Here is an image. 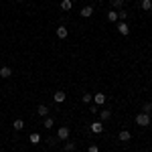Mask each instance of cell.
I'll return each mask as SVG.
<instances>
[{"instance_id":"obj_23","label":"cell","mask_w":152,"mask_h":152,"mask_svg":"<svg viewBox=\"0 0 152 152\" xmlns=\"http://www.w3.org/2000/svg\"><path fill=\"white\" fill-rule=\"evenodd\" d=\"M81 99L85 102V104H91V102H94V95H91V94H83Z\"/></svg>"},{"instance_id":"obj_17","label":"cell","mask_w":152,"mask_h":152,"mask_svg":"<svg viewBox=\"0 0 152 152\" xmlns=\"http://www.w3.org/2000/svg\"><path fill=\"white\" fill-rule=\"evenodd\" d=\"M61 8H63L65 12L71 10V8H73V2H71V0H61Z\"/></svg>"},{"instance_id":"obj_15","label":"cell","mask_w":152,"mask_h":152,"mask_svg":"<svg viewBox=\"0 0 152 152\" xmlns=\"http://www.w3.org/2000/svg\"><path fill=\"white\" fill-rule=\"evenodd\" d=\"M124 8V0H112V10H122Z\"/></svg>"},{"instance_id":"obj_20","label":"cell","mask_w":152,"mask_h":152,"mask_svg":"<svg viewBox=\"0 0 152 152\" xmlns=\"http://www.w3.org/2000/svg\"><path fill=\"white\" fill-rule=\"evenodd\" d=\"M107 20H110V23H118V12L116 10L107 12Z\"/></svg>"},{"instance_id":"obj_6","label":"cell","mask_w":152,"mask_h":152,"mask_svg":"<svg viewBox=\"0 0 152 152\" xmlns=\"http://www.w3.org/2000/svg\"><path fill=\"white\" fill-rule=\"evenodd\" d=\"M0 77H2V79H8V77H12V69L8 67V65H2V67H0Z\"/></svg>"},{"instance_id":"obj_7","label":"cell","mask_w":152,"mask_h":152,"mask_svg":"<svg viewBox=\"0 0 152 152\" xmlns=\"http://www.w3.org/2000/svg\"><path fill=\"white\" fill-rule=\"evenodd\" d=\"M118 140H120V142H130V140H132V134H130V130H122V132L118 134Z\"/></svg>"},{"instance_id":"obj_8","label":"cell","mask_w":152,"mask_h":152,"mask_svg":"<svg viewBox=\"0 0 152 152\" xmlns=\"http://www.w3.org/2000/svg\"><path fill=\"white\" fill-rule=\"evenodd\" d=\"M37 114H39V116L41 118H47L49 116V107L45 104H41V105H37Z\"/></svg>"},{"instance_id":"obj_18","label":"cell","mask_w":152,"mask_h":152,"mask_svg":"<svg viewBox=\"0 0 152 152\" xmlns=\"http://www.w3.org/2000/svg\"><path fill=\"white\" fill-rule=\"evenodd\" d=\"M140 6H142V10L150 12V8H152V0H142V2H140Z\"/></svg>"},{"instance_id":"obj_3","label":"cell","mask_w":152,"mask_h":152,"mask_svg":"<svg viewBox=\"0 0 152 152\" xmlns=\"http://www.w3.org/2000/svg\"><path fill=\"white\" fill-rule=\"evenodd\" d=\"M89 130H91L94 134H102V132H104V122H102V120L91 122V124H89Z\"/></svg>"},{"instance_id":"obj_13","label":"cell","mask_w":152,"mask_h":152,"mask_svg":"<svg viewBox=\"0 0 152 152\" xmlns=\"http://www.w3.org/2000/svg\"><path fill=\"white\" fill-rule=\"evenodd\" d=\"M110 118H112V112L110 110H99V120L102 122H107Z\"/></svg>"},{"instance_id":"obj_24","label":"cell","mask_w":152,"mask_h":152,"mask_svg":"<svg viewBox=\"0 0 152 152\" xmlns=\"http://www.w3.org/2000/svg\"><path fill=\"white\" fill-rule=\"evenodd\" d=\"M47 142H49V146H55V144L59 142V138L57 136H51V138H47Z\"/></svg>"},{"instance_id":"obj_27","label":"cell","mask_w":152,"mask_h":152,"mask_svg":"<svg viewBox=\"0 0 152 152\" xmlns=\"http://www.w3.org/2000/svg\"><path fill=\"white\" fill-rule=\"evenodd\" d=\"M16 2H23V0H16Z\"/></svg>"},{"instance_id":"obj_25","label":"cell","mask_w":152,"mask_h":152,"mask_svg":"<svg viewBox=\"0 0 152 152\" xmlns=\"http://www.w3.org/2000/svg\"><path fill=\"white\" fill-rule=\"evenodd\" d=\"M87 152H99V146L97 144H89L87 146Z\"/></svg>"},{"instance_id":"obj_31","label":"cell","mask_w":152,"mask_h":152,"mask_svg":"<svg viewBox=\"0 0 152 152\" xmlns=\"http://www.w3.org/2000/svg\"><path fill=\"white\" fill-rule=\"evenodd\" d=\"M57 152H63V150H57Z\"/></svg>"},{"instance_id":"obj_9","label":"cell","mask_w":152,"mask_h":152,"mask_svg":"<svg viewBox=\"0 0 152 152\" xmlns=\"http://www.w3.org/2000/svg\"><path fill=\"white\" fill-rule=\"evenodd\" d=\"M79 14H81L83 18H89V16L94 14V6H89V4H87V6H83V8H81V12H79Z\"/></svg>"},{"instance_id":"obj_5","label":"cell","mask_w":152,"mask_h":152,"mask_svg":"<svg viewBox=\"0 0 152 152\" xmlns=\"http://www.w3.org/2000/svg\"><path fill=\"white\" fill-rule=\"evenodd\" d=\"M105 102H107V95H105V94H95L94 95V104L97 105V107H102Z\"/></svg>"},{"instance_id":"obj_28","label":"cell","mask_w":152,"mask_h":152,"mask_svg":"<svg viewBox=\"0 0 152 152\" xmlns=\"http://www.w3.org/2000/svg\"><path fill=\"white\" fill-rule=\"evenodd\" d=\"M150 69H152V63H150Z\"/></svg>"},{"instance_id":"obj_22","label":"cell","mask_w":152,"mask_h":152,"mask_svg":"<svg viewBox=\"0 0 152 152\" xmlns=\"http://www.w3.org/2000/svg\"><path fill=\"white\" fill-rule=\"evenodd\" d=\"M142 112H144V114H150L152 112V102H146V104L142 105Z\"/></svg>"},{"instance_id":"obj_4","label":"cell","mask_w":152,"mask_h":152,"mask_svg":"<svg viewBox=\"0 0 152 152\" xmlns=\"http://www.w3.org/2000/svg\"><path fill=\"white\" fill-rule=\"evenodd\" d=\"M118 33H120L122 37H128V35H130V26H128V23L120 20V23H118Z\"/></svg>"},{"instance_id":"obj_12","label":"cell","mask_w":152,"mask_h":152,"mask_svg":"<svg viewBox=\"0 0 152 152\" xmlns=\"http://www.w3.org/2000/svg\"><path fill=\"white\" fill-rule=\"evenodd\" d=\"M53 126H55V120H53V118H51V116H47V118H43V128H47V130H51V128H53Z\"/></svg>"},{"instance_id":"obj_11","label":"cell","mask_w":152,"mask_h":152,"mask_svg":"<svg viewBox=\"0 0 152 152\" xmlns=\"http://www.w3.org/2000/svg\"><path fill=\"white\" fill-rule=\"evenodd\" d=\"M67 35H69V31H67V26H57V37L59 39H67Z\"/></svg>"},{"instance_id":"obj_10","label":"cell","mask_w":152,"mask_h":152,"mask_svg":"<svg viewBox=\"0 0 152 152\" xmlns=\"http://www.w3.org/2000/svg\"><path fill=\"white\" fill-rule=\"evenodd\" d=\"M65 97H67V95H65V91H55V94H53L55 104H63V102H65Z\"/></svg>"},{"instance_id":"obj_1","label":"cell","mask_w":152,"mask_h":152,"mask_svg":"<svg viewBox=\"0 0 152 152\" xmlns=\"http://www.w3.org/2000/svg\"><path fill=\"white\" fill-rule=\"evenodd\" d=\"M136 124H138V126H142V128H148V126H150V114L140 112V114L136 116Z\"/></svg>"},{"instance_id":"obj_29","label":"cell","mask_w":152,"mask_h":152,"mask_svg":"<svg viewBox=\"0 0 152 152\" xmlns=\"http://www.w3.org/2000/svg\"><path fill=\"white\" fill-rule=\"evenodd\" d=\"M144 152H150V150H144Z\"/></svg>"},{"instance_id":"obj_30","label":"cell","mask_w":152,"mask_h":152,"mask_svg":"<svg viewBox=\"0 0 152 152\" xmlns=\"http://www.w3.org/2000/svg\"><path fill=\"white\" fill-rule=\"evenodd\" d=\"M150 14H152V8H150Z\"/></svg>"},{"instance_id":"obj_21","label":"cell","mask_w":152,"mask_h":152,"mask_svg":"<svg viewBox=\"0 0 152 152\" xmlns=\"http://www.w3.org/2000/svg\"><path fill=\"white\" fill-rule=\"evenodd\" d=\"M126 18H128V12L124 10V8H122V10H118V20H124V23H126Z\"/></svg>"},{"instance_id":"obj_14","label":"cell","mask_w":152,"mask_h":152,"mask_svg":"<svg viewBox=\"0 0 152 152\" xmlns=\"http://www.w3.org/2000/svg\"><path fill=\"white\" fill-rule=\"evenodd\" d=\"M12 126H14V130H16V132H20V130L24 128V120H20V118H16V120L12 122Z\"/></svg>"},{"instance_id":"obj_26","label":"cell","mask_w":152,"mask_h":152,"mask_svg":"<svg viewBox=\"0 0 152 152\" xmlns=\"http://www.w3.org/2000/svg\"><path fill=\"white\" fill-rule=\"evenodd\" d=\"M89 112H91V114H97V112H99V110H97V105H91V107H89Z\"/></svg>"},{"instance_id":"obj_33","label":"cell","mask_w":152,"mask_h":152,"mask_svg":"<svg viewBox=\"0 0 152 152\" xmlns=\"http://www.w3.org/2000/svg\"><path fill=\"white\" fill-rule=\"evenodd\" d=\"M0 152H2V150H0Z\"/></svg>"},{"instance_id":"obj_19","label":"cell","mask_w":152,"mask_h":152,"mask_svg":"<svg viewBox=\"0 0 152 152\" xmlns=\"http://www.w3.org/2000/svg\"><path fill=\"white\" fill-rule=\"evenodd\" d=\"M28 140L33 142V144H39V142H41V134H39V132H33V134L28 136Z\"/></svg>"},{"instance_id":"obj_16","label":"cell","mask_w":152,"mask_h":152,"mask_svg":"<svg viewBox=\"0 0 152 152\" xmlns=\"http://www.w3.org/2000/svg\"><path fill=\"white\" fill-rule=\"evenodd\" d=\"M63 152H75V142L65 140V148H63Z\"/></svg>"},{"instance_id":"obj_2","label":"cell","mask_w":152,"mask_h":152,"mask_svg":"<svg viewBox=\"0 0 152 152\" xmlns=\"http://www.w3.org/2000/svg\"><path fill=\"white\" fill-rule=\"evenodd\" d=\"M69 136H71V130L67 128V126H61V128L57 130V138L59 140L65 142V140H69Z\"/></svg>"},{"instance_id":"obj_32","label":"cell","mask_w":152,"mask_h":152,"mask_svg":"<svg viewBox=\"0 0 152 152\" xmlns=\"http://www.w3.org/2000/svg\"><path fill=\"white\" fill-rule=\"evenodd\" d=\"M14 152H18V150H14Z\"/></svg>"}]
</instances>
